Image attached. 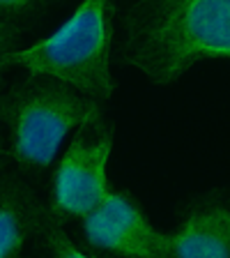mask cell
<instances>
[{
  "label": "cell",
  "instance_id": "cell-1",
  "mask_svg": "<svg viewBox=\"0 0 230 258\" xmlns=\"http://www.w3.org/2000/svg\"><path fill=\"white\" fill-rule=\"evenodd\" d=\"M120 28V62L155 86L200 62H230V0H143L122 12Z\"/></svg>",
  "mask_w": 230,
  "mask_h": 258
},
{
  "label": "cell",
  "instance_id": "cell-2",
  "mask_svg": "<svg viewBox=\"0 0 230 258\" xmlns=\"http://www.w3.org/2000/svg\"><path fill=\"white\" fill-rule=\"evenodd\" d=\"M118 7L108 0L81 3L62 26L37 42L19 46L0 58L5 70H23L69 86L92 102H108L115 92L111 72Z\"/></svg>",
  "mask_w": 230,
  "mask_h": 258
},
{
  "label": "cell",
  "instance_id": "cell-3",
  "mask_svg": "<svg viewBox=\"0 0 230 258\" xmlns=\"http://www.w3.org/2000/svg\"><path fill=\"white\" fill-rule=\"evenodd\" d=\"M97 120H102L99 104L53 79L23 76L0 90L7 157L23 173L46 171L64 139Z\"/></svg>",
  "mask_w": 230,
  "mask_h": 258
},
{
  "label": "cell",
  "instance_id": "cell-4",
  "mask_svg": "<svg viewBox=\"0 0 230 258\" xmlns=\"http://www.w3.org/2000/svg\"><path fill=\"white\" fill-rule=\"evenodd\" d=\"M115 129L102 120L81 127L60 157L51 175L48 215L62 224L64 219H86L111 194L108 161L113 152Z\"/></svg>",
  "mask_w": 230,
  "mask_h": 258
},
{
  "label": "cell",
  "instance_id": "cell-5",
  "mask_svg": "<svg viewBox=\"0 0 230 258\" xmlns=\"http://www.w3.org/2000/svg\"><path fill=\"white\" fill-rule=\"evenodd\" d=\"M83 235L92 249L115 258H166V233L157 231L143 205L124 189H111L83 219Z\"/></svg>",
  "mask_w": 230,
  "mask_h": 258
},
{
  "label": "cell",
  "instance_id": "cell-6",
  "mask_svg": "<svg viewBox=\"0 0 230 258\" xmlns=\"http://www.w3.org/2000/svg\"><path fill=\"white\" fill-rule=\"evenodd\" d=\"M166 258H230V205L207 203L191 210L166 233Z\"/></svg>",
  "mask_w": 230,
  "mask_h": 258
},
{
  "label": "cell",
  "instance_id": "cell-7",
  "mask_svg": "<svg viewBox=\"0 0 230 258\" xmlns=\"http://www.w3.org/2000/svg\"><path fill=\"white\" fill-rule=\"evenodd\" d=\"M46 205L19 175L0 180V258H21L42 226Z\"/></svg>",
  "mask_w": 230,
  "mask_h": 258
},
{
  "label": "cell",
  "instance_id": "cell-8",
  "mask_svg": "<svg viewBox=\"0 0 230 258\" xmlns=\"http://www.w3.org/2000/svg\"><path fill=\"white\" fill-rule=\"evenodd\" d=\"M37 237L42 240V247L46 249L48 258H95L83 251L76 242H71V237L64 233L62 224L48 215V210L42 217V226H39Z\"/></svg>",
  "mask_w": 230,
  "mask_h": 258
},
{
  "label": "cell",
  "instance_id": "cell-9",
  "mask_svg": "<svg viewBox=\"0 0 230 258\" xmlns=\"http://www.w3.org/2000/svg\"><path fill=\"white\" fill-rule=\"evenodd\" d=\"M44 12V3H30V0H0V21L23 23L30 21Z\"/></svg>",
  "mask_w": 230,
  "mask_h": 258
},
{
  "label": "cell",
  "instance_id": "cell-10",
  "mask_svg": "<svg viewBox=\"0 0 230 258\" xmlns=\"http://www.w3.org/2000/svg\"><path fill=\"white\" fill-rule=\"evenodd\" d=\"M23 35V23H14V21H0V58L14 48H19Z\"/></svg>",
  "mask_w": 230,
  "mask_h": 258
},
{
  "label": "cell",
  "instance_id": "cell-11",
  "mask_svg": "<svg viewBox=\"0 0 230 258\" xmlns=\"http://www.w3.org/2000/svg\"><path fill=\"white\" fill-rule=\"evenodd\" d=\"M5 88V83H3V76H0V90ZM7 159V148H5V143L0 141V166H3V161Z\"/></svg>",
  "mask_w": 230,
  "mask_h": 258
}]
</instances>
